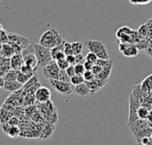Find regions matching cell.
I'll list each match as a JSON object with an SVG mask.
<instances>
[{"label":"cell","instance_id":"cell-1","mask_svg":"<svg viewBox=\"0 0 152 145\" xmlns=\"http://www.w3.org/2000/svg\"><path fill=\"white\" fill-rule=\"evenodd\" d=\"M134 136L135 137L138 144H140L141 139L144 136H151L152 135V127L150 125L147 120L139 119L136 121L133 122L129 126H127Z\"/></svg>","mask_w":152,"mask_h":145},{"label":"cell","instance_id":"cell-2","mask_svg":"<svg viewBox=\"0 0 152 145\" xmlns=\"http://www.w3.org/2000/svg\"><path fill=\"white\" fill-rule=\"evenodd\" d=\"M64 42L61 35L54 28H49L43 33L39 39V43L50 49L61 44Z\"/></svg>","mask_w":152,"mask_h":145},{"label":"cell","instance_id":"cell-3","mask_svg":"<svg viewBox=\"0 0 152 145\" xmlns=\"http://www.w3.org/2000/svg\"><path fill=\"white\" fill-rule=\"evenodd\" d=\"M37 109L42 113L45 121L51 122L53 124H55L58 121V113L56 111V107L52 103L51 100L43 104L37 103Z\"/></svg>","mask_w":152,"mask_h":145},{"label":"cell","instance_id":"cell-4","mask_svg":"<svg viewBox=\"0 0 152 145\" xmlns=\"http://www.w3.org/2000/svg\"><path fill=\"white\" fill-rule=\"evenodd\" d=\"M36 56L37 58V66H45V65L52 62L53 57L51 53V49L42 45L41 43H34Z\"/></svg>","mask_w":152,"mask_h":145},{"label":"cell","instance_id":"cell-5","mask_svg":"<svg viewBox=\"0 0 152 145\" xmlns=\"http://www.w3.org/2000/svg\"><path fill=\"white\" fill-rule=\"evenodd\" d=\"M85 44L89 50V51L94 52L99 57V58H105V59L110 58L108 50L105 45L102 42L96 40H86L85 42Z\"/></svg>","mask_w":152,"mask_h":145},{"label":"cell","instance_id":"cell-6","mask_svg":"<svg viewBox=\"0 0 152 145\" xmlns=\"http://www.w3.org/2000/svg\"><path fill=\"white\" fill-rule=\"evenodd\" d=\"M140 106H142L141 99L139 97H137L136 96H134V94H131L129 97V117H128L126 126H129L133 122L139 120L137 111Z\"/></svg>","mask_w":152,"mask_h":145},{"label":"cell","instance_id":"cell-7","mask_svg":"<svg viewBox=\"0 0 152 145\" xmlns=\"http://www.w3.org/2000/svg\"><path fill=\"white\" fill-rule=\"evenodd\" d=\"M22 57L24 59V64L30 66L32 67H37V58L36 56V51H35V47L34 43L31 44L29 43L27 47H25L22 50Z\"/></svg>","mask_w":152,"mask_h":145},{"label":"cell","instance_id":"cell-8","mask_svg":"<svg viewBox=\"0 0 152 145\" xmlns=\"http://www.w3.org/2000/svg\"><path fill=\"white\" fill-rule=\"evenodd\" d=\"M49 81H50V84L52 85V87L57 92L62 95H69L74 92L75 86L72 83H69V82H62L61 80H54V79H51Z\"/></svg>","mask_w":152,"mask_h":145},{"label":"cell","instance_id":"cell-9","mask_svg":"<svg viewBox=\"0 0 152 145\" xmlns=\"http://www.w3.org/2000/svg\"><path fill=\"white\" fill-rule=\"evenodd\" d=\"M60 72H61V68L59 67L57 61H55V60H53L49 64L43 66V73H44L45 76L47 77L49 80H51V79L59 80Z\"/></svg>","mask_w":152,"mask_h":145},{"label":"cell","instance_id":"cell-10","mask_svg":"<svg viewBox=\"0 0 152 145\" xmlns=\"http://www.w3.org/2000/svg\"><path fill=\"white\" fill-rule=\"evenodd\" d=\"M119 50L122 52L124 56L128 58H133L139 54V50L137 45L132 43H120Z\"/></svg>","mask_w":152,"mask_h":145},{"label":"cell","instance_id":"cell-11","mask_svg":"<svg viewBox=\"0 0 152 145\" xmlns=\"http://www.w3.org/2000/svg\"><path fill=\"white\" fill-rule=\"evenodd\" d=\"M35 98L37 104L46 103L51 99V91L48 88L40 86L35 92Z\"/></svg>","mask_w":152,"mask_h":145},{"label":"cell","instance_id":"cell-12","mask_svg":"<svg viewBox=\"0 0 152 145\" xmlns=\"http://www.w3.org/2000/svg\"><path fill=\"white\" fill-rule=\"evenodd\" d=\"M9 43L11 44H17L20 47H22L23 49L25 47H27L29 44V41L28 38H26L25 36H22L20 35L15 34V33H9Z\"/></svg>","mask_w":152,"mask_h":145},{"label":"cell","instance_id":"cell-13","mask_svg":"<svg viewBox=\"0 0 152 145\" xmlns=\"http://www.w3.org/2000/svg\"><path fill=\"white\" fill-rule=\"evenodd\" d=\"M86 84H87V86L89 87V89H90V90H91V94L92 95H94V94H96L100 89H102L109 82H107V81H103V80H101V79H99V78H94L93 81H91V82H85Z\"/></svg>","mask_w":152,"mask_h":145},{"label":"cell","instance_id":"cell-14","mask_svg":"<svg viewBox=\"0 0 152 145\" xmlns=\"http://www.w3.org/2000/svg\"><path fill=\"white\" fill-rule=\"evenodd\" d=\"M54 128H55L54 124H53L51 122H48V121H45L44 123V126H43L39 139H48L53 134Z\"/></svg>","mask_w":152,"mask_h":145},{"label":"cell","instance_id":"cell-15","mask_svg":"<svg viewBox=\"0 0 152 145\" xmlns=\"http://www.w3.org/2000/svg\"><path fill=\"white\" fill-rule=\"evenodd\" d=\"M12 69L11 58L0 56V76H4L8 71Z\"/></svg>","mask_w":152,"mask_h":145},{"label":"cell","instance_id":"cell-16","mask_svg":"<svg viewBox=\"0 0 152 145\" xmlns=\"http://www.w3.org/2000/svg\"><path fill=\"white\" fill-rule=\"evenodd\" d=\"M23 65H24V59H23V57H22L21 53L14 54L11 58L12 69H15V70H19L20 71Z\"/></svg>","mask_w":152,"mask_h":145},{"label":"cell","instance_id":"cell-17","mask_svg":"<svg viewBox=\"0 0 152 145\" xmlns=\"http://www.w3.org/2000/svg\"><path fill=\"white\" fill-rule=\"evenodd\" d=\"M15 53V50L12 47V45L9 43H2L1 45V50H0V56L1 57H6V58H12Z\"/></svg>","mask_w":152,"mask_h":145},{"label":"cell","instance_id":"cell-18","mask_svg":"<svg viewBox=\"0 0 152 145\" xmlns=\"http://www.w3.org/2000/svg\"><path fill=\"white\" fill-rule=\"evenodd\" d=\"M112 67H113V61H111L109 65L103 66L102 72L96 76V78H99V79H101V80L109 82L110 74H111V71H112Z\"/></svg>","mask_w":152,"mask_h":145},{"label":"cell","instance_id":"cell-19","mask_svg":"<svg viewBox=\"0 0 152 145\" xmlns=\"http://www.w3.org/2000/svg\"><path fill=\"white\" fill-rule=\"evenodd\" d=\"M22 87H23V84H21L18 81H5L4 89L10 92H15L20 89Z\"/></svg>","mask_w":152,"mask_h":145},{"label":"cell","instance_id":"cell-20","mask_svg":"<svg viewBox=\"0 0 152 145\" xmlns=\"http://www.w3.org/2000/svg\"><path fill=\"white\" fill-rule=\"evenodd\" d=\"M74 92L81 97H86L91 94V90L89 89V87L87 86V84L86 82H83L81 84H78L77 86H75L74 89Z\"/></svg>","mask_w":152,"mask_h":145},{"label":"cell","instance_id":"cell-21","mask_svg":"<svg viewBox=\"0 0 152 145\" xmlns=\"http://www.w3.org/2000/svg\"><path fill=\"white\" fill-rule=\"evenodd\" d=\"M13 116V112L10 111L8 109H4V106H2L1 109V115H0V120L1 123H4V122H8L9 120Z\"/></svg>","mask_w":152,"mask_h":145},{"label":"cell","instance_id":"cell-22","mask_svg":"<svg viewBox=\"0 0 152 145\" xmlns=\"http://www.w3.org/2000/svg\"><path fill=\"white\" fill-rule=\"evenodd\" d=\"M141 88H142V89L144 91V92H146V93H148V94H150L151 92L152 91V74L151 75H150V76H148L142 83H141Z\"/></svg>","mask_w":152,"mask_h":145},{"label":"cell","instance_id":"cell-23","mask_svg":"<svg viewBox=\"0 0 152 145\" xmlns=\"http://www.w3.org/2000/svg\"><path fill=\"white\" fill-rule=\"evenodd\" d=\"M150 112L151 110L149 108H147L146 106H140L138 111H137V114H138V117L139 119H142V120H147L149 115H150Z\"/></svg>","mask_w":152,"mask_h":145},{"label":"cell","instance_id":"cell-24","mask_svg":"<svg viewBox=\"0 0 152 145\" xmlns=\"http://www.w3.org/2000/svg\"><path fill=\"white\" fill-rule=\"evenodd\" d=\"M18 74H19V70L11 69L10 71H8L6 73V74L4 76V78L5 81H17Z\"/></svg>","mask_w":152,"mask_h":145},{"label":"cell","instance_id":"cell-25","mask_svg":"<svg viewBox=\"0 0 152 145\" xmlns=\"http://www.w3.org/2000/svg\"><path fill=\"white\" fill-rule=\"evenodd\" d=\"M7 136L12 139H16L19 136H20V128L18 126H12Z\"/></svg>","mask_w":152,"mask_h":145},{"label":"cell","instance_id":"cell-26","mask_svg":"<svg viewBox=\"0 0 152 145\" xmlns=\"http://www.w3.org/2000/svg\"><path fill=\"white\" fill-rule=\"evenodd\" d=\"M34 75H30V74H24L20 71H19V74H18V77H17V81L19 82H20L21 84H25L27 83Z\"/></svg>","mask_w":152,"mask_h":145},{"label":"cell","instance_id":"cell-27","mask_svg":"<svg viewBox=\"0 0 152 145\" xmlns=\"http://www.w3.org/2000/svg\"><path fill=\"white\" fill-rule=\"evenodd\" d=\"M71 44H72V48H73V51H74L75 55L82 53L83 49H84V44L81 42H77H77H72Z\"/></svg>","mask_w":152,"mask_h":145},{"label":"cell","instance_id":"cell-28","mask_svg":"<svg viewBox=\"0 0 152 145\" xmlns=\"http://www.w3.org/2000/svg\"><path fill=\"white\" fill-rule=\"evenodd\" d=\"M63 50H64L66 56L74 54V51H73V48H72L71 43H69L68 41H64V42H63Z\"/></svg>","mask_w":152,"mask_h":145},{"label":"cell","instance_id":"cell-29","mask_svg":"<svg viewBox=\"0 0 152 145\" xmlns=\"http://www.w3.org/2000/svg\"><path fill=\"white\" fill-rule=\"evenodd\" d=\"M85 78L83 75H80V74H75L74 76L71 77V83L74 85V86H77L78 84H81L83 82H85Z\"/></svg>","mask_w":152,"mask_h":145},{"label":"cell","instance_id":"cell-30","mask_svg":"<svg viewBox=\"0 0 152 145\" xmlns=\"http://www.w3.org/2000/svg\"><path fill=\"white\" fill-rule=\"evenodd\" d=\"M0 40H1V43H8V41H9V33L4 29L3 26H1Z\"/></svg>","mask_w":152,"mask_h":145},{"label":"cell","instance_id":"cell-31","mask_svg":"<svg viewBox=\"0 0 152 145\" xmlns=\"http://www.w3.org/2000/svg\"><path fill=\"white\" fill-rule=\"evenodd\" d=\"M59 80H61L62 82H65L71 83V77L68 74V73L66 72V70H61V69Z\"/></svg>","mask_w":152,"mask_h":145},{"label":"cell","instance_id":"cell-32","mask_svg":"<svg viewBox=\"0 0 152 145\" xmlns=\"http://www.w3.org/2000/svg\"><path fill=\"white\" fill-rule=\"evenodd\" d=\"M83 76H84L86 82H91V81H93L96 77L92 70H86V72L83 74Z\"/></svg>","mask_w":152,"mask_h":145},{"label":"cell","instance_id":"cell-33","mask_svg":"<svg viewBox=\"0 0 152 145\" xmlns=\"http://www.w3.org/2000/svg\"><path fill=\"white\" fill-rule=\"evenodd\" d=\"M75 70H76V74L83 75L86 69L84 64H76L75 65Z\"/></svg>","mask_w":152,"mask_h":145},{"label":"cell","instance_id":"cell-34","mask_svg":"<svg viewBox=\"0 0 152 145\" xmlns=\"http://www.w3.org/2000/svg\"><path fill=\"white\" fill-rule=\"evenodd\" d=\"M98 58H99V57H98L94 52H93V51L88 52V53L86 54V60L92 61V62H94V64L96 63V61L98 60Z\"/></svg>","mask_w":152,"mask_h":145},{"label":"cell","instance_id":"cell-35","mask_svg":"<svg viewBox=\"0 0 152 145\" xmlns=\"http://www.w3.org/2000/svg\"><path fill=\"white\" fill-rule=\"evenodd\" d=\"M57 64L59 66V67L61 69V70H66L68 68V66H69L68 60L66 58H63V59H60L57 61Z\"/></svg>","mask_w":152,"mask_h":145},{"label":"cell","instance_id":"cell-36","mask_svg":"<svg viewBox=\"0 0 152 145\" xmlns=\"http://www.w3.org/2000/svg\"><path fill=\"white\" fill-rule=\"evenodd\" d=\"M111 61H113V60H111V59H105V58H98V60L96 61V65H99V66H107V65H109Z\"/></svg>","mask_w":152,"mask_h":145},{"label":"cell","instance_id":"cell-37","mask_svg":"<svg viewBox=\"0 0 152 145\" xmlns=\"http://www.w3.org/2000/svg\"><path fill=\"white\" fill-rule=\"evenodd\" d=\"M8 123H9L11 126H19V124H20V119H19V117L13 115V116L9 120Z\"/></svg>","mask_w":152,"mask_h":145},{"label":"cell","instance_id":"cell-38","mask_svg":"<svg viewBox=\"0 0 152 145\" xmlns=\"http://www.w3.org/2000/svg\"><path fill=\"white\" fill-rule=\"evenodd\" d=\"M76 56V64H84L86 61V57H84V55L82 53L77 54Z\"/></svg>","mask_w":152,"mask_h":145},{"label":"cell","instance_id":"cell-39","mask_svg":"<svg viewBox=\"0 0 152 145\" xmlns=\"http://www.w3.org/2000/svg\"><path fill=\"white\" fill-rule=\"evenodd\" d=\"M66 72L68 73V74L72 77L76 74V70H75V65H69L68 66V68L66 69Z\"/></svg>","mask_w":152,"mask_h":145},{"label":"cell","instance_id":"cell-40","mask_svg":"<svg viewBox=\"0 0 152 145\" xmlns=\"http://www.w3.org/2000/svg\"><path fill=\"white\" fill-rule=\"evenodd\" d=\"M140 144H152V140L151 136H144L141 139V142H140Z\"/></svg>","mask_w":152,"mask_h":145},{"label":"cell","instance_id":"cell-41","mask_svg":"<svg viewBox=\"0 0 152 145\" xmlns=\"http://www.w3.org/2000/svg\"><path fill=\"white\" fill-rule=\"evenodd\" d=\"M148 31H149V29L147 28V25L145 24V25H143V26H142L141 27H140V29L138 30V33H139V35H146L147 34H148Z\"/></svg>","mask_w":152,"mask_h":145},{"label":"cell","instance_id":"cell-42","mask_svg":"<svg viewBox=\"0 0 152 145\" xmlns=\"http://www.w3.org/2000/svg\"><path fill=\"white\" fill-rule=\"evenodd\" d=\"M102 66H99V65H96V64H94V67H93V69H92V71H93V73L95 74V76H97L101 72H102Z\"/></svg>","mask_w":152,"mask_h":145},{"label":"cell","instance_id":"cell-43","mask_svg":"<svg viewBox=\"0 0 152 145\" xmlns=\"http://www.w3.org/2000/svg\"><path fill=\"white\" fill-rule=\"evenodd\" d=\"M66 59L68 60L69 65H76V56H75V54L66 56Z\"/></svg>","mask_w":152,"mask_h":145},{"label":"cell","instance_id":"cell-44","mask_svg":"<svg viewBox=\"0 0 152 145\" xmlns=\"http://www.w3.org/2000/svg\"><path fill=\"white\" fill-rule=\"evenodd\" d=\"M84 66H85V67H86V70H92L93 67H94V63L92 62V61H89V60H86V61L84 63Z\"/></svg>","mask_w":152,"mask_h":145},{"label":"cell","instance_id":"cell-45","mask_svg":"<svg viewBox=\"0 0 152 145\" xmlns=\"http://www.w3.org/2000/svg\"><path fill=\"white\" fill-rule=\"evenodd\" d=\"M152 0H139V4H148Z\"/></svg>","mask_w":152,"mask_h":145},{"label":"cell","instance_id":"cell-46","mask_svg":"<svg viewBox=\"0 0 152 145\" xmlns=\"http://www.w3.org/2000/svg\"><path fill=\"white\" fill-rule=\"evenodd\" d=\"M147 120L149 121L150 125H151V124H152V109L151 110V112H150V115H149V117H148Z\"/></svg>","mask_w":152,"mask_h":145},{"label":"cell","instance_id":"cell-47","mask_svg":"<svg viewBox=\"0 0 152 145\" xmlns=\"http://www.w3.org/2000/svg\"><path fill=\"white\" fill-rule=\"evenodd\" d=\"M151 140H152V135H151Z\"/></svg>","mask_w":152,"mask_h":145}]
</instances>
